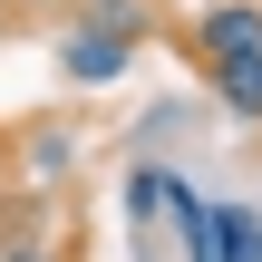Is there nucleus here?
<instances>
[{"instance_id":"nucleus-1","label":"nucleus","mask_w":262,"mask_h":262,"mask_svg":"<svg viewBox=\"0 0 262 262\" xmlns=\"http://www.w3.org/2000/svg\"><path fill=\"white\" fill-rule=\"evenodd\" d=\"M136 39H146V19H136V10H88V19L58 39V68H68L78 88H107V78H126Z\"/></svg>"},{"instance_id":"nucleus-5","label":"nucleus","mask_w":262,"mask_h":262,"mask_svg":"<svg viewBox=\"0 0 262 262\" xmlns=\"http://www.w3.org/2000/svg\"><path fill=\"white\" fill-rule=\"evenodd\" d=\"M29 10H49V0H29Z\"/></svg>"},{"instance_id":"nucleus-4","label":"nucleus","mask_w":262,"mask_h":262,"mask_svg":"<svg viewBox=\"0 0 262 262\" xmlns=\"http://www.w3.org/2000/svg\"><path fill=\"white\" fill-rule=\"evenodd\" d=\"M214 97H224L233 117H262V49H243V58L214 68Z\"/></svg>"},{"instance_id":"nucleus-2","label":"nucleus","mask_w":262,"mask_h":262,"mask_svg":"<svg viewBox=\"0 0 262 262\" xmlns=\"http://www.w3.org/2000/svg\"><path fill=\"white\" fill-rule=\"evenodd\" d=\"M194 49H204V68H224V58L262 49V10H253V0H224V10H204V19H194Z\"/></svg>"},{"instance_id":"nucleus-3","label":"nucleus","mask_w":262,"mask_h":262,"mask_svg":"<svg viewBox=\"0 0 262 262\" xmlns=\"http://www.w3.org/2000/svg\"><path fill=\"white\" fill-rule=\"evenodd\" d=\"M204 253L214 262H262V224L233 214V204H204Z\"/></svg>"}]
</instances>
